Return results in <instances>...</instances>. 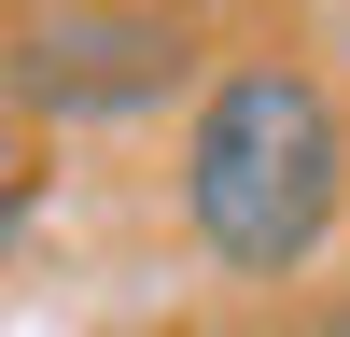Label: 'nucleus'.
<instances>
[{
  "label": "nucleus",
  "mask_w": 350,
  "mask_h": 337,
  "mask_svg": "<svg viewBox=\"0 0 350 337\" xmlns=\"http://www.w3.org/2000/svg\"><path fill=\"white\" fill-rule=\"evenodd\" d=\"M183 211L224 267L295 281L350 211V112L308 56H239L183 127Z\"/></svg>",
  "instance_id": "obj_1"
},
{
  "label": "nucleus",
  "mask_w": 350,
  "mask_h": 337,
  "mask_svg": "<svg viewBox=\"0 0 350 337\" xmlns=\"http://www.w3.org/2000/svg\"><path fill=\"white\" fill-rule=\"evenodd\" d=\"M183 56H196L183 14H28L14 28V84L56 112H140L183 84Z\"/></svg>",
  "instance_id": "obj_2"
},
{
  "label": "nucleus",
  "mask_w": 350,
  "mask_h": 337,
  "mask_svg": "<svg viewBox=\"0 0 350 337\" xmlns=\"http://www.w3.org/2000/svg\"><path fill=\"white\" fill-rule=\"evenodd\" d=\"M14 225H28V127H14V99H0V253H14Z\"/></svg>",
  "instance_id": "obj_3"
}]
</instances>
